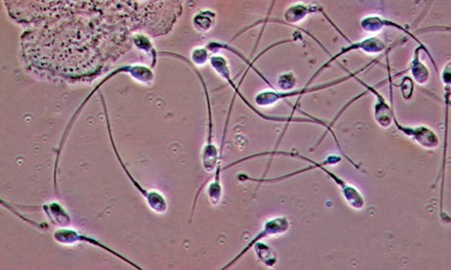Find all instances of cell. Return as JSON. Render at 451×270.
I'll return each instance as SVG.
<instances>
[{"label": "cell", "mask_w": 451, "mask_h": 270, "mask_svg": "<svg viewBox=\"0 0 451 270\" xmlns=\"http://www.w3.org/2000/svg\"><path fill=\"white\" fill-rule=\"evenodd\" d=\"M170 55H172V56H176L177 58L184 60V61H186L189 66H191V62H189V60L184 59V56H182V55L175 53H170ZM193 70L196 71V75L198 76L200 83H203V88H205L206 100H207L208 123H209V126H208L207 141H206V145L205 149H203V168H205L207 173H212V171L216 169L214 181L210 184L209 188H208V197H209L211 204L213 205H218L220 204L221 200H222L223 189L222 185H221L220 179L221 162H222V161H221L219 158V151H218L217 147L215 146L214 142H213V119L212 112H211L209 93H208L205 81L203 80V76H201L200 73H199L196 68H193Z\"/></svg>", "instance_id": "obj_1"}, {"label": "cell", "mask_w": 451, "mask_h": 270, "mask_svg": "<svg viewBox=\"0 0 451 270\" xmlns=\"http://www.w3.org/2000/svg\"><path fill=\"white\" fill-rule=\"evenodd\" d=\"M209 60L211 66L213 67V69H214V70L217 71V73L219 74V75L222 76V78H224L225 80L232 85V87L234 88L235 94L239 95V96L242 98V101L244 102V104H246L247 107H249V108L253 110L254 113L258 114L259 117H261V118L266 119V121H277V123H308L320 124V126L327 128L328 124H326L325 121H321V119H313L312 118V117H310V118L309 119L301 118V117H299V118H294V117L292 116V115H290V117H275L266 116V115L260 113L258 110L254 108L251 103L247 101L246 98L244 97V95H242L241 92H239V87H241L242 81H244V76H246V73L244 74V76H242V81H239V85H235V83H232L231 78V71H230V67L229 64H228L227 60H226L224 57L221 56V55H215V56L211 57Z\"/></svg>", "instance_id": "obj_2"}, {"label": "cell", "mask_w": 451, "mask_h": 270, "mask_svg": "<svg viewBox=\"0 0 451 270\" xmlns=\"http://www.w3.org/2000/svg\"><path fill=\"white\" fill-rule=\"evenodd\" d=\"M381 58V56L379 57V58L373 60V61H371L370 63H368L367 64V65L364 66L363 68L360 69L359 71H354V73H350V71H349V75L342 76V78H338V80L331 81V83H324V85H316V87H302L301 88V90H292V92H260L259 93V94L256 95V105H258V106L261 107H268L271 106V105H275L276 103L279 102L280 100L285 99V98L294 96L301 97L304 96V95L306 94H308V93L320 92V90H327V88L335 87V85H340V83H345V81L354 78L355 76H357V75L361 73V71L368 70L370 67L376 65V64L378 63L379 61H380Z\"/></svg>", "instance_id": "obj_3"}, {"label": "cell", "mask_w": 451, "mask_h": 270, "mask_svg": "<svg viewBox=\"0 0 451 270\" xmlns=\"http://www.w3.org/2000/svg\"><path fill=\"white\" fill-rule=\"evenodd\" d=\"M387 50V44H385V42L381 40V38L377 37L364 38V40H360V42L350 44L349 47L340 49V51L338 52V54H335V56L331 57V58L329 59L328 61L321 67V68H319L317 71H316V73L309 78V81H307L306 87H309V85H311L312 81L315 80V78H317V76L320 75L324 70H326V69L328 68V67H330L331 64L337 61L340 57L345 56V55L349 54L350 52L363 51L368 54H379L385 53Z\"/></svg>", "instance_id": "obj_4"}, {"label": "cell", "mask_w": 451, "mask_h": 270, "mask_svg": "<svg viewBox=\"0 0 451 270\" xmlns=\"http://www.w3.org/2000/svg\"><path fill=\"white\" fill-rule=\"evenodd\" d=\"M387 65L388 71V81H390V105L386 101L385 98L383 95L381 94L378 90H376V87H370V85H367V83H363L361 80H359L357 76H355V80L361 83L362 85L366 87V90L368 92H371L372 94L375 95L377 100L375 103V107H374V117L377 123L379 124V126H381L383 128H388L390 126V124H393V116H395V108H393V81L392 75H390V60H388V54L387 55Z\"/></svg>", "instance_id": "obj_5"}, {"label": "cell", "mask_w": 451, "mask_h": 270, "mask_svg": "<svg viewBox=\"0 0 451 270\" xmlns=\"http://www.w3.org/2000/svg\"><path fill=\"white\" fill-rule=\"evenodd\" d=\"M103 108L105 110V115H106V121H107V128L108 131H109L110 140H111L113 149H114L115 155L118 158L120 164H121L122 169H124L125 173H126L127 176H128L131 183L134 184V187L140 191L141 194L145 197L146 202H148V207L152 210L153 212H157V214H164L167 211L168 204L167 201L165 199L164 196L160 194V193L156 192V191H148L141 185L140 183L136 180L134 178V176L129 173L127 167L125 166L123 162H122L121 157H120L118 150H117L116 146H115L114 140H113V136L111 133V128H110L109 123V117H108L106 105H105L104 99L102 97Z\"/></svg>", "instance_id": "obj_6"}, {"label": "cell", "mask_w": 451, "mask_h": 270, "mask_svg": "<svg viewBox=\"0 0 451 270\" xmlns=\"http://www.w3.org/2000/svg\"><path fill=\"white\" fill-rule=\"evenodd\" d=\"M290 226V221L287 217H274V219H269V221H266L265 224H264L262 230H261L260 233H259L258 235L251 241V242L247 244L246 247L244 248V250H242V252L239 253V254L237 255L229 264L225 265V267H223V269H228L229 267H231L232 264H236L237 260L241 259L242 257H244V255H246L251 248H253V246L255 245L256 243L260 242L263 239L270 237V236L283 235V234L287 233V231H289Z\"/></svg>", "instance_id": "obj_7"}, {"label": "cell", "mask_w": 451, "mask_h": 270, "mask_svg": "<svg viewBox=\"0 0 451 270\" xmlns=\"http://www.w3.org/2000/svg\"><path fill=\"white\" fill-rule=\"evenodd\" d=\"M360 27H361L362 30L366 33H378L380 32L381 30H383V28H397V30L402 31V32L406 33L409 37L413 38L415 42L419 44V47H421L422 49H424V51L426 52V54L430 57L432 63H433V66L435 67L436 73H438V67H436L435 60H434L433 56H432L428 49H427L421 42H420L418 38L415 37L414 33H410L406 28L400 26L399 24L393 22L392 20H388V19L383 18V17L381 16L371 15L362 19L361 22H360Z\"/></svg>", "instance_id": "obj_8"}, {"label": "cell", "mask_w": 451, "mask_h": 270, "mask_svg": "<svg viewBox=\"0 0 451 270\" xmlns=\"http://www.w3.org/2000/svg\"><path fill=\"white\" fill-rule=\"evenodd\" d=\"M393 121L400 133L412 138L415 142L418 143L420 146L426 148V149L434 150L440 145V140H438V135L431 128H427V126L410 128V126H402V124L398 123L395 115L393 116Z\"/></svg>", "instance_id": "obj_9"}, {"label": "cell", "mask_w": 451, "mask_h": 270, "mask_svg": "<svg viewBox=\"0 0 451 270\" xmlns=\"http://www.w3.org/2000/svg\"><path fill=\"white\" fill-rule=\"evenodd\" d=\"M54 240L56 242L60 244H74L76 242H86L90 244V245L97 246L98 248H102L103 250L107 251V252L111 253L112 255H116V257L120 258V259L125 260V262H128V264L133 265L136 267V269H141L140 267L133 264V262H129L127 260L126 258L122 257L119 254H117L116 252L111 250V248L106 247V246L103 245V244L98 242L97 240L93 239V237H88V236L81 235L78 233H76L75 230H71V229H57L54 234Z\"/></svg>", "instance_id": "obj_10"}, {"label": "cell", "mask_w": 451, "mask_h": 270, "mask_svg": "<svg viewBox=\"0 0 451 270\" xmlns=\"http://www.w3.org/2000/svg\"><path fill=\"white\" fill-rule=\"evenodd\" d=\"M443 85H445V150H443V164H441V216H443V186H445V160H446V146H448V115H450V81H451V69L450 62H448V65L443 69Z\"/></svg>", "instance_id": "obj_11"}, {"label": "cell", "mask_w": 451, "mask_h": 270, "mask_svg": "<svg viewBox=\"0 0 451 270\" xmlns=\"http://www.w3.org/2000/svg\"><path fill=\"white\" fill-rule=\"evenodd\" d=\"M421 50H424L421 47H418L415 49L411 64H410L409 68L405 71H411L412 76H413L414 78L413 81L418 83L419 85H425L430 80V71H429L428 68H427L426 65L421 61V58H420V52H421Z\"/></svg>", "instance_id": "obj_12"}, {"label": "cell", "mask_w": 451, "mask_h": 270, "mask_svg": "<svg viewBox=\"0 0 451 270\" xmlns=\"http://www.w3.org/2000/svg\"><path fill=\"white\" fill-rule=\"evenodd\" d=\"M322 11V8L316 6H304V4H296L285 12L284 18L285 22L294 25V24L301 22L306 18L307 15L316 12Z\"/></svg>", "instance_id": "obj_13"}, {"label": "cell", "mask_w": 451, "mask_h": 270, "mask_svg": "<svg viewBox=\"0 0 451 270\" xmlns=\"http://www.w3.org/2000/svg\"><path fill=\"white\" fill-rule=\"evenodd\" d=\"M45 209H47V216L55 226H66L70 224V217L58 203L45 205Z\"/></svg>", "instance_id": "obj_14"}, {"label": "cell", "mask_w": 451, "mask_h": 270, "mask_svg": "<svg viewBox=\"0 0 451 270\" xmlns=\"http://www.w3.org/2000/svg\"><path fill=\"white\" fill-rule=\"evenodd\" d=\"M254 250H255L256 255H258V260L262 262L263 264H265L267 267H274L276 264L278 262L277 254H276L275 251L272 248L269 247L262 242H258L255 245L253 246Z\"/></svg>", "instance_id": "obj_15"}, {"label": "cell", "mask_w": 451, "mask_h": 270, "mask_svg": "<svg viewBox=\"0 0 451 270\" xmlns=\"http://www.w3.org/2000/svg\"><path fill=\"white\" fill-rule=\"evenodd\" d=\"M215 22V14L211 11H203L194 17L193 24L200 32H208Z\"/></svg>", "instance_id": "obj_16"}, {"label": "cell", "mask_w": 451, "mask_h": 270, "mask_svg": "<svg viewBox=\"0 0 451 270\" xmlns=\"http://www.w3.org/2000/svg\"><path fill=\"white\" fill-rule=\"evenodd\" d=\"M134 44L136 45L139 49L143 50L146 53L150 55L152 59V67L156 64V53L155 50L153 49L152 44H150V40L143 35H134Z\"/></svg>", "instance_id": "obj_17"}, {"label": "cell", "mask_w": 451, "mask_h": 270, "mask_svg": "<svg viewBox=\"0 0 451 270\" xmlns=\"http://www.w3.org/2000/svg\"><path fill=\"white\" fill-rule=\"evenodd\" d=\"M395 87L402 88V96L405 100H409L414 92V81L409 76H404L400 85H395Z\"/></svg>", "instance_id": "obj_18"}, {"label": "cell", "mask_w": 451, "mask_h": 270, "mask_svg": "<svg viewBox=\"0 0 451 270\" xmlns=\"http://www.w3.org/2000/svg\"><path fill=\"white\" fill-rule=\"evenodd\" d=\"M279 87L283 90H294L296 85V78L292 73H285L279 76Z\"/></svg>", "instance_id": "obj_19"}, {"label": "cell", "mask_w": 451, "mask_h": 270, "mask_svg": "<svg viewBox=\"0 0 451 270\" xmlns=\"http://www.w3.org/2000/svg\"><path fill=\"white\" fill-rule=\"evenodd\" d=\"M209 59V54L208 50L206 49H198L194 50L193 52V61L198 65L205 64V62Z\"/></svg>", "instance_id": "obj_20"}]
</instances>
